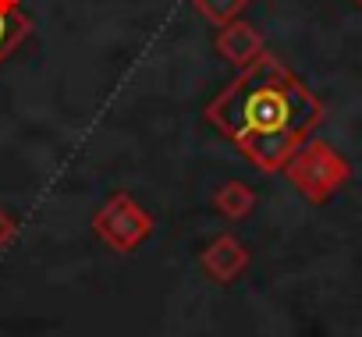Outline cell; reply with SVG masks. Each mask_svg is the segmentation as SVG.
I'll return each mask as SVG.
<instances>
[{
    "label": "cell",
    "mask_w": 362,
    "mask_h": 337,
    "mask_svg": "<svg viewBox=\"0 0 362 337\" xmlns=\"http://www.w3.org/2000/svg\"><path fill=\"white\" fill-rule=\"evenodd\" d=\"M323 117V100L267 50L206 103V121L263 175H281Z\"/></svg>",
    "instance_id": "obj_1"
},
{
    "label": "cell",
    "mask_w": 362,
    "mask_h": 337,
    "mask_svg": "<svg viewBox=\"0 0 362 337\" xmlns=\"http://www.w3.org/2000/svg\"><path fill=\"white\" fill-rule=\"evenodd\" d=\"M281 175L295 185V192H298L305 203H327V199L351 178V163H348L330 142L309 135V138L291 153V160L284 163Z\"/></svg>",
    "instance_id": "obj_2"
},
{
    "label": "cell",
    "mask_w": 362,
    "mask_h": 337,
    "mask_svg": "<svg viewBox=\"0 0 362 337\" xmlns=\"http://www.w3.org/2000/svg\"><path fill=\"white\" fill-rule=\"evenodd\" d=\"M93 231L103 245H110L117 256L135 252L149 235H153V217L128 196V192H114L107 196V203L93 213Z\"/></svg>",
    "instance_id": "obj_3"
},
{
    "label": "cell",
    "mask_w": 362,
    "mask_h": 337,
    "mask_svg": "<svg viewBox=\"0 0 362 337\" xmlns=\"http://www.w3.org/2000/svg\"><path fill=\"white\" fill-rule=\"evenodd\" d=\"M214 50H217L228 64H235V68L242 71V68H249V64L267 50V43H263V32H259L256 25L235 18V22H228V25L217 29V36H214Z\"/></svg>",
    "instance_id": "obj_4"
},
{
    "label": "cell",
    "mask_w": 362,
    "mask_h": 337,
    "mask_svg": "<svg viewBox=\"0 0 362 337\" xmlns=\"http://www.w3.org/2000/svg\"><path fill=\"white\" fill-rule=\"evenodd\" d=\"M199 263H203V270H206L210 280H217V284H231L235 277L245 273V266H249V249H245L231 231H224V235H217V238L203 249Z\"/></svg>",
    "instance_id": "obj_5"
},
{
    "label": "cell",
    "mask_w": 362,
    "mask_h": 337,
    "mask_svg": "<svg viewBox=\"0 0 362 337\" xmlns=\"http://www.w3.org/2000/svg\"><path fill=\"white\" fill-rule=\"evenodd\" d=\"M29 36H33V18L22 11V0H0V64Z\"/></svg>",
    "instance_id": "obj_6"
},
{
    "label": "cell",
    "mask_w": 362,
    "mask_h": 337,
    "mask_svg": "<svg viewBox=\"0 0 362 337\" xmlns=\"http://www.w3.org/2000/svg\"><path fill=\"white\" fill-rule=\"evenodd\" d=\"M252 206H256V192H252L245 182H238V178L224 182V185L214 192V210H217L224 220H245V217L252 213Z\"/></svg>",
    "instance_id": "obj_7"
},
{
    "label": "cell",
    "mask_w": 362,
    "mask_h": 337,
    "mask_svg": "<svg viewBox=\"0 0 362 337\" xmlns=\"http://www.w3.org/2000/svg\"><path fill=\"white\" fill-rule=\"evenodd\" d=\"M245 4L249 0H192V8L210 22V25H228V22H235L242 11H245Z\"/></svg>",
    "instance_id": "obj_8"
},
{
    "label": "cell",
    "mask_w": 362,
    "mask_h": 337,
    "mask_svg": "<svg viewBox=\"0 0 362 337\" xmlns=\"http://www.w3.org/2000/svg\"><path fill=\"white\" fill-rule=\"evenodd\" d=\"M15 238H18V220L8 210H0V249H8Z\"/></svg>",
    "instance_id": "obj_9"
},
{
    "label": "cell",
    "mask_w": 362,
    "mask_h": 337,
    "mask_svg": "<svg viewBox=\"0 0 362 337\" xmlns=\"http://www.w3.org/2000/svg\"><path fill=\"white\" fill-rule=\"evenodd\" d=\"M355 8H362V0H355Z\"/></svg>",
    "instance_id": "obj_10"
}]
</instances>
